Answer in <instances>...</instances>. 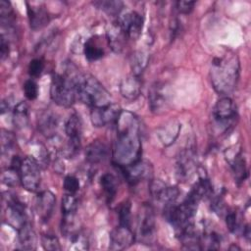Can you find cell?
<instances>
[{
  "label": "cell",
  "mask_w": 251,
  "mask_h": 251,
  "mask_svg": "<svg viewBox=\"0 0 251 251\" xmlns=\"http://www.w3.org/2000/svg\"><path fill=\"white\" fill-rule=\"evenodd\" d=\"M118 168L122 171L126 181L132 185L136 184L142 179L149 178L152 175V167L146 161L139 160L126 167H118Z\"/></svg>",
  "instance_id": "cell-14"
},
{
  "label": "cell",
  "mask_w": 251,
  "mask_h": 251,
  "mask_svg": "<svg viewBox=\"0 0 251 251\" xmlns=\"http://www.w3.org/2000/svg\"><path fill=\"white\" fill-rule=\"evenodd\" d=\"M150 192L157 201L165 205L175 203L179 194L176 186L168 185L160 179L150 181Z\"/></svg>",
  "instance_id": "cell-16"
},
{
  "label": "cell",
  "mask_w": 251,
  "mask_h": 251,
  "mask_svg": "<svg viewBox=\"0 0 251 251\" xmlns=\"http://www.w3.org/2000/svg\"><path fill=\"white\" fill-rule=\"evenodd\" d=\"M14 144H15V135L10 131L2 129V133H1L2 153L11 151L12 148L14 147Z\"/></svg>",
  "instance_id": "cell-40"
},
{
  "label": "cell",
  "mask_w": 251,
  "mask_h": 251,
  "mask_svg": "<svg viewBox=\"0 0 251 251\" xmlns=\"http://www.w3.org/2000/svg\"><path fill=\"white\" fill-rule=\"evenodd\" d=\"M55 204H56V197L49 190L42 191L36 196L35 210L37 212L38 217L43 222H47L50 219V217L53 214Z\"/></svg>",
  "instance_id": "cell-18"
},
{
  "label": "cell",
  "mask_w": 251,
  "mask_h": 251,
  "mask_svg": "<svg viewBox=\"0 0 251 251\" xmlns=\"http://www.w3.org/2000/svg\"><path fill=\"white\" fill-rule=\"evenodd\" d=\"M69 74H53L50 85V97L59 106L69 108L76 98L75 77Z\"/></svg>",
  "instance_id": "cell-5"
},
{
  "label": "cell",
  "mask_w": 251,
  "mask_h": 251,
  "mask_svg": "<svg viewBox=\"0 0 251 251\" xmlns=\"http://www.w3.org/2000/svg\"><path fill=\"white\" fill-rule=\"evenodd\" d=\"M70 242L72 243L70 246L71 249H76V250L88 249L87 237L78 230L70 236Z\"/></svg>",
  "instance_id": "cell-35"
},
{
  "label": "cell",
  "mask_w": 251,
  "mask_h": 251,
  "mask_svg": "<svg viewBox=\"0 0 251 251\" xmlns=\"http://www.w3.org/2000/svg\"><path fill=\"white\" fill-rule=\"evenodd\" d=\"M222 243V236L215 230L208 229L201 235L202 249H219Z\"/></svg>",
  "instance_id": "cell-32"
},
{
  "label": "cell",
  "mask_w": 251,
  "mask_h": 251,
  "mask_svg": "<svg viewBox=\"0 0 251 251\" xmlns=\"http://www.w3.org/2000/svg\"><path fill=\"white\" fill-rule=\"evenodd\" d=\"M85 160L90 164H98L105 161L109 155L107 145L99 140L92 141L85 148Z\"/></svg>",
  "instance_id": "cell-24"
},
{
  "label": "cell",
  "mask_w": 251,
  "mask_h": 251,
  "mask_svg": "<svg viewBox=\"0 0 251 251\" xmlns=\"http://www.w3.org/2000/svg\"><path fill=\"white\" fill-rule=\"evenodd\" d=\"M130 202H124L119 209V225L130 226Z\"/></svg>",
  "instance_id": "cell-37"
},
{
  "label": "cell",
  "mask_w": 251,
  "mask_h": 251,
  "mask_svg": "<svg viewBox=\"0 0 251 251\" xmlns=\"http://www.w3.org/2000/svg\"><path fill=\"white\" fill-rule=\"evenodd\" d=\"M83 53H84L85 58L89 62L97 61V60L101 59L105 55L104 48L93 37L89 38L85 42L84 47H83Z\"/></svg>",
  "instance_id": "cell-31"
},
{
  "label": "cell",
  "mask_w": 251,
  "mask_h": 251,
  "mask_svg": "<svg viewBox=\"0 0 251 251\" xmlns=\"http://www.w3.org/2000/svg\"><path fill=\"white\" fill-rule=\"evenodd\" d=\"M180 128L181 125L177 121H170L159 127L157 130V136L165 146H169L175 142L178 136Z\"/></svg>",
  "instance_id": "cell-25"
},
{
  "label": "cell",
  "mask_w": 251,
  "mask_h": 251,
  "mask_svg": "<svg viewBox=\"0 0 251 251\" xmlns=\"http://www.w3.org/2000/svg\"><path fill=\"white\" fill-rule=\"evenodd\" d=\"M122 111L121 107L113 102L104 107L92 108L90 112L91 123L97 127L116 124Z\"/></svg>",
  "instance_id": "cell-11"
},
{
  "label": "cell",
  "mask_w": 251,
  "mask_h": 251,
  "mask_svg": "<svg viewBox=\"0 0 251 251\" xmlns=\"http://www.w3.org/2000/svg\"><path fill=\"white\" fill-rule=\"evenodd\" d=\"M0 54H1L2 60L8 57V54H9V41L2 34H1V42H0Z\"/></svg>",
  "instance_id": "cell-45"
},
{
  "label": "cell",
  "mask_w": 251,
  "mask_h": 251,
  "mask_svg": "<svg viewBox=\"0 0 251 251\" xmlns=\"http://www.w3.org/2000/svg\"><path fill=\"white\" fill-rule=\"evenodd\" d=\"M183 248L188 250H201V235H199L193 223L185 226L178 234Z\"/></svg>",
  "instance_id": "cell-22"
},
{
  "label": "cell",
  "mask_w": 251,
  "mask_h": 251,
  "mask_svg": "<svg viewBox=\"0 0 251 251\" xmlns=\"http://www.w3.org/2000/svg\"><path fill=\"white\" fill-rule=\"evenodd\" d=\"M149 63V54L146 51L138 50L132 53L130 57V68L132 75L139 76L146 69Z\"/></svg>",
  "instance_id": "cell-27"
},
{
  "label": "cell",
  "mask_w": 251,
  "mask_h": 251,
  "mask_svg": "<svg viewBox=\"0 0 251 251\" xmlns=\"http://www.w3.org/2000/svg\"><path fill=\"white\" fill-rule=\"evenodd\" d=\"M20 179L23 187L30 192H35L40 184V165L31 156L22 160L20 169Z\"/></svg>",
  "instance_id": "cell-7"
},
{
  "label": "cell",
  "mask_w": 251,
  "mask_h": 251,
  "mask_svg": "<svg viewBox=\"0 0 251 251\" xmlns=\"http://www.w3.org/2000/svg\"><path fill=\"white\" fill-rule=\"evenodd\" d=\"M212 116L216 125L222 130L228 131L233 127L237 119L236 108L233 101L227 96L220 98L214 106Z\"/></svg>",
  "instance_id": "cell-6"
},
{
  "label": "cell",
  "mask_w": 251,
  "mask_h": 251,
  "mask_svg": "<svg viewBox=\"0 0 251 251\" xmlns=\"http://www.w3.org/2000/svg\"><path fill=\"white\" fill-rule=\"evenodd\" d=\"M42 246L45 250H50V251H59L61 250L60 242L58 238L53 235V234H43L41 238Z\"/></svg>",
  "instance_id": "cell-38"
},
{
  "label": "cell",
  "mask_w": 251,
  "mask_h": 251,
  "mask_svg": "<svg viewBox=\"0 0 251 251\" xmlns=\"http://www.w3.org/2000/svg\"><path fill=\"white\" fill-rule=\"evenodd\" d=\"M171 101V91L167 83L156 81L154 82L148 92V104L151 112L155 114L164 113Z\"/></svg>",
  "instance_id": "cell-8"
},
{
  "label": "cell",
  "mask_w": 251,
  "mask_h": 251,
  "mask_svg": "<svg viewBox=\"0 0 251 251\" xmlns=\"http://www.w3.org/2000/svg\"><path fill=\"white\" fill-rule=\"evenodd\" d=\"M19 243L22 249L33 250L36 248V235L31 225L26 222L19 229Z\"/></svg>",
  "instance_id": "cell-26"
},
{
  "label": "cell",
  "mask_w": 251,
  "mask_h": 251,
  "mask_svg": "<svg viewBox=\"0 0 251 251\" xmlns=\"http://www.w3.org/2000/svg\"><path fill=\"white\" fill-rule=\"evenodd\" d=\"M117 137L113 147V162L118 167H126L140 160V124L135 115L122 111L117 123Z\"/></svg>",
  "instance_id": "cell-1"
},
{
  "label": "cell",
  "mask_w": 251,
  "mask_h": 251,
  "mask_svg": "<svg viewBox=\"0 0 251 251\" xmlns=\"http://www.w3.org/2000/svg\"><path fill=\"white\" fill-rule=\"evenodd\" d=\"M134 241V234L130 226L119 225L110 233L111 250H123L129 247Z\"/></svg>",
  "instance_id": "cell-17"
},
{
  "label": "cell",
  "mask_w": 251,
  "mask_h": 251,
  "mask_svg": "<svg viewBox=\"0 0 251 251\" xmlns=\"http://www.w3.org/2000/svg\"><path fill=\"white\" fill-rule=\"evenodd\" d=\"M38 129L42 134L51 138L56 135V129L59 125L57 116L50 111H43L39 114L37 119Z\"/></svg>",
  "instance_id": "cell-23"
},
{
  "label": "cell",
  "mask_w": 251,
  "mask_h": 251,
  "mask_svg": "<svg viewBox=\"0 0 251 251\" xmlns=\"http://www.w3.org/2000/svg\"><path fill=\"white\" fill-rule=\"evenodd\" d=\"M93 4L101 9L102 11L106 12L109 15L117 16L123 10L124 3L122 1H113V0H102V1H95Z\"/></svg>",
  "instance_id": "cell-33"
},
{
  "label": "cell",
  "mask_w": 251,
  "mask_h": 251,
  "mask_svg": "<svg viewBox=\"0 0 251 251\" xmlns=\"http://www.w3.org/2000/svg\"><path fill=\"white\" fill-rule=\"evenodd\" d=\"M64 189L67 193L75 194L79 189V181L74 176H67L64 179Z\"/></svg>",
  "instance_id": "cell-42"
},
{
  "label": "cell",
  "mask_w": 251,
  "mask_h": 251,
  "mask_svg": "<svg viewBox=\"0 0 251 251\" xmlns=\"http://www.w3.org/2000/svg\"><path fill=\"white\" fill-rule=\"evenodd\" d=\"M194 1H177L176 2V9L180 14H189L194 8Z\"/></svg>",
  "instance_id": "cell-44"
},
{
  "label": "cell",
  "mask_w": 251,
  "mask_h": 251,
  "mask_svg": "<svg viewBox=\"0 0 251 251\" xmlns=\"http://www.w3.org/2000/svg\"><path fill=\"white\" fill-rule=\"evenodd\" d=\"M107 41L109 47L115 53H121L126 41V35L118 22L113 23L106 31Z\"/></svg>",
  "instance_id": "cell-20"
},
{
  "label": "cell",
  "mask_w": 251,
  "mask_h": 251,
  "mask_svg": "<svg viewBox=\"0 0 251 251\" xmlns=\"http://www.w3.org/2000/svg\"><path fill=\"white\" fill-rule=\"evenodd\" d=\"M100 184H101V187L107 197V200L109 202H111L115 198L117 190H118V186H119L117 177L112 174L106 173L101 176Z\"/></svg>",
  "instance_id": "cell-29"
},
{
  "label": "cell",
  "mask_w": 251,
  "mask_h": 251,
  "mask_svg": "<svg viewBox=\"0 0 251 251\" xmlns=\"http://www.w3.org/2000/svg\"><path fill=\"white\" fill-rule=\"evenodd\" d=\"M26 7L29 25L32 30L41 29L48 25L50 17L44 6H33L26 3Z\"/></svg>",
  "instance_id": "cell-19"
},
{
  "label": "cell",
  "mask_w": 251,
  "mask_h": 251,
  "mask_svg": "<svg viewBox=\"0 0 251 251\" xmlns=\"http://www.w3.org/2000/svg\"><path fill=\"white\" fill-rule=\"evenodd\" d=\"M44 67H45L44 61L41 58H34L29 62L28 75L31 77H38L42 74Z\"/></svg>",
  "instance_id": "cell-39"
},
{
  "label": "cell",
  "mask_w": 251,
  "mask_h": 251,
  "mask_svg": "<svg viewBox=\"0 0 251 251\" xmlns=\"http://www.w3.org/2000/svg\"><path fill=\"white\" fill-rule=\"evenodd\" d=\"M239 71V60L235 54L226 53L215 57L210 68V79L214 89L221 95L231 93L236 87Z\"/></svg>",
  "instance_id": "cell-2"
},
{
  "label": "cell",
  "mask_w": 251,
  "mask_h": 251,
  "mask_svg": "<svg viewBox=\"0 0 251 251\" xmlns=\"http://www.w3.org/2000/svg\"><path fill=\"white\" fill-rule=\"evenodd\" d=\"M76 97L91 108L109 105L111 95L100 81L88 74H77L75 77Z\"/></svg>",
  "instance_id": "cell-3"
},
{
  "label": "cell",
  "mask_w": 251,
  "mask_h": 251,
  "mask_svg": "<svg viewBox=\"0 0 251 251\" xmlns=\"http://www.w3.org/2000/svg\"><path fill=\"white\" fill-rule=\"evenodd\" d=\"M212 192V185L209 179L205 176H201L199 179L194 183L190 192L188 193L190 196L194 197L198 201L203 199L204 197L210 195Z\"/></svg>",
  "instance_id": "cell-30"
},
{
  "label": "cell",
  "mask_w": 251,
  "mask_h": 251,
  "mask_svg": "<svg viewBox=\"0 0 251 251\" xmlns=\"http://www.w3.org/2000/svg\"><path fill=\"white\" fill-rule=\"evenodd\" d=\"M6 207L7 223L13 227L19 229L25 223H26V213L25 205L13 194L7 193L3 196Z\"/></svg>",
  "instance_id": "cell-10"
},
{
  "label": "cell",
  "mask_w": 251,
  "mask_h": 251,
  "mask_svg": "<svg viewBox=\"0 0 251 251\" xmlns=\"http://www.w3.org/2000/svg\"><path fill=\"white\" fill-rule=\"evenodd\" d=\"M117 22L125 31L127 38L136 40L140 36L143 27V20L137 12H126L119 17Z\"/></svg>",
  "instance_id": "cell-13"
},
{
  "label": "cell",
  "mask_w": 251,
  "mask_h": 251,
  "mask_svg": "<svg viewBox=\"0 0 251 251\" xmlns=\"http://www.w3.org/2000/svg\"><path fill=\"white\" fill-rule=\"evenodd\" d=\"M2 180L5 184L8 186H15L18 184V182H21L20 179V173L19 171L13 169V168H8L6 171L2 173Z\"/></svg>",
  "instance_id": "cell-36"
},
{
  "label": "cell",
  "mask_w": 251,
  "mask_h": 251,
  "mask_svg": "<svg viewBox=\"0 0 251 251\" xmlns=\"http://www.w3.org/2000/svg\"><path fill=\"white\" fill-rule=\"evenodd\" d=\"M120 92L127 100H135L141 92V81L139 76L129 75L124 77L120 83Z\"/></svg>",
  "instance_id": "cell-21"
},
{
  "label": "cell",
  "mask_w": 251,
  "mask_h": 251,
  "mask_svg": "<svg viewBox=\"0 0 251 251\" xmlns=\"http://www.w3.org/2000/svg\"><path fill=\"white\" fill-rule=\"evenodd\" d=\"M25 97L28 100H34L38 95V85L32 79H27L23 86Z\"/></svg>",
  "instance_id": "cell-41"
},
{
  "label": "cell",
  "mask_w": 251,
  "mask_h": 251,
  "mask_svg": "<svg viewBox=\"0 0 251 251\" xmlns=\"http://www.w3.org/2000/svg\"><path fill=\"white\" fill-rule=\"evenodd\" d=\"M154 210L150 205L144 204L139 213L137 236L142 243L151 244L155 240L156 232Z\"/></svg>",
  "instance_id": "cell-9"
},
{
  "label": "cell",
  "mask_w": 251,
  "mask_h": 251,
  "mask_svg": "<svg viewBox=\"0 0 251 251\" xmlns=\"http://www.w3.org/2000/svg\"><path fill=\"white\" fill-rule=\"evenodd\" d=\"M226 224L228 230L235 233L239 228V223L237 220V215L235 212H228L226 215Z\"/></svg>",
  "instance_id": "cell-43"
},
{
  "label": "cell",
  "mask_w": 251,
  "mask_h": 251,
  "mask_svg": "<svg viewBox=\"0 0 251 251\" xmlns=\"http://www.w3.org/2000/svg\"><path fill=\"white\" fill-rule=\"evenodd\" d=\"M77 200L75 194L67 193L62 198V215L76 214Z\"/></svg>",
  "instance_id": "cell-34"
},
{
  "label": "cell",
  "mask_w": 251,
  "mask_h": 251,
  "mask_svg": "<svg viewBox=\"0 0 251 251\" xmlns=\"http://www.w3.org/2000/svg\"><path fill=\"white\" fill-rule=\"evenodd\" d=\"M198 203V200L187 195L185 200L180 204L172 203L166 205V209L164 210L165 218L174 226L176 234L192 223Z\"/></svg>",
  "instance_id": "cell-4"
},
{
  "label": "cell",
  "mask_w": 251,
  "mask_h": 251,
  "mask_svg": "<svg viewBox=\"0 0 251 251\" xmlns=\"http://www.w3.org/2000/svg\"><path fill=\"white\" fill-rule=\"evenodd\" d=\"M29 110L25 102H19L13 111V124L18 128H23L28 125Z\"/></svg>",
  "instance_id": "cell-28"
},
{
  "label": "cell",
  "mask_w": 251,
  "mask_h": 251,
  "mask_svg": "<svg viewBox=\"0 0 251 251\" xmlns=\"http://www.w3.org/2000/svg\"><path fill=\"white\" fill-rule=\"evenodd\" d=\"M197 171L196 152L193 147L181 150L176 160V174L179 179L187 180Z\"/></svg>",
  "instance_id": "cell-12"
},
{
  "label": "cell",
  "mask_w": 251,
  "mask_h": 251,
  "mask_svg": "<svg viewBox=\"0 0 251 251\" xmlns=\"http://www.w3.org/2000/svg\"><path fill=\"white\" fill-rule=\"evenodd\" d=\"M226 159L229 164L234 179L236 182H242L247 176L246 163L242 155L241 148L237 146H232L226 151Z\"/></svg>",
  "instance_id": "cell-15"
}]
</instances>
